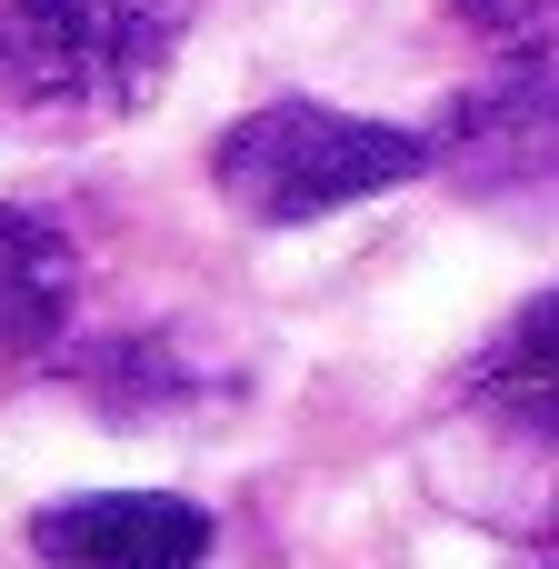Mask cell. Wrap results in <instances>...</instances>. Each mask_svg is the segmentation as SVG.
Listing matches in <instances>:
<instances>
[{"label": "cell", "mask_w": 559, "mask_h": 569, "mask_svg": "<svg viewBox=\"0 0 559 569\" xmlns=\"http://www.w3.org/2000/svg\"><path fill=\"white\" fill-rule=\"evenodd\" d=\"M430 170V130H400V120H360V110H320V100H270L250 120L220 130L210 150V180L240 220L260 230H300V220H330L350 200H380L400 180Z\"/></svg>", "instance_id": "obj_1"}, {"label": "cell", "mask_w": 559, "mask_h": 569, "mask_svg": "<svg viewBox=\"0 0 559 569\" xmlns=\"http://www.w3.org/2000/svg\"><path fill=\"white\" fill-rule=\"evenodd\" d=\"M190 0H0V90L40 120H120L150 100Z\"/></svg>", "instance_id": "obj_2"}, {"label": "cell", "mask_w": 559, "mask_h": 569, "mask_svg": "<svg viewBox=\"0 0 559 569\" xmlns=\"http://www.w3.org/2000/svg\"><path fill=\"white\" fill-rule=\"evenodd\" d=\"M430 170L500 220H559V70L520 60L450 90V110L430 120Z\"/></svg>", "instance_id": "obj_3"}, {"label": "cell", "mask_w": 559, "mask_h": 569, "mask_svg": "<svg viewBox=\"0 0 559 569\" xmlns=\"http://www.w3.org/2000/svg\"><path fill=\"white\" fill-rule=\"evenodd\" d=\"M40 569H200L210 560V510L170 490H80L30 520Z\"/></svg>", "instance_id": "obj_4"}, {"label": "cell", "mask_w": 559, "mask_h": 569, "mask_svg": "<svg viewBox=\"0 0 559 569\" xmlns=\"http://www.w3.org/2000/svg\"><path fill=\"white\" fill-rule=\"evenodd\" d=\"M470 420L520 440L540 470H559V290H540L480 360H470Z\"/></svg>", "instance_id": "obj_5"}, {"label": "cell", "mask_w": 559, "mask_h": 569, "mask_svg": "<svg viewBox=\"0 0 559 569\" xmlns=\"http://www.w3.org/2000/svg\"><path fill=\"white\" fill-rule=\"evenodd\" d=\"M70 300H80V260L70 240L40 220V210H10L0 200V360H30L70 330Z\"/></svg>", "instance_id": "obj_6"}, {"label": "cell", "mask_w": 559, "mask_h": 569, "mask_svg": "<svg viewBox=\"0 0 559 569\" xmlns=\"http://www.w3.org/2000/svg\"><path fill=\"white\" fill-rule=\"evenodd\" d=\"M440 10H450L460 30H480L490 50H520V60L559 40V0H440Z\"/></svg>", "instance_id": "obj_7"}, {"label": "cell", "mask_w": 559, "mask_h": 569, "mask_svg": "<svg viewBox=\"0 0 559 569\" xmlns=\"http://www.w3.org/2000/svg\"><path fill=\"white\" fill-rule=\"evenodd\" d=\"M520 569H559V550H540V560H520Z\"/></svg>", "instance_id": "obj_8"}]
</instances>
